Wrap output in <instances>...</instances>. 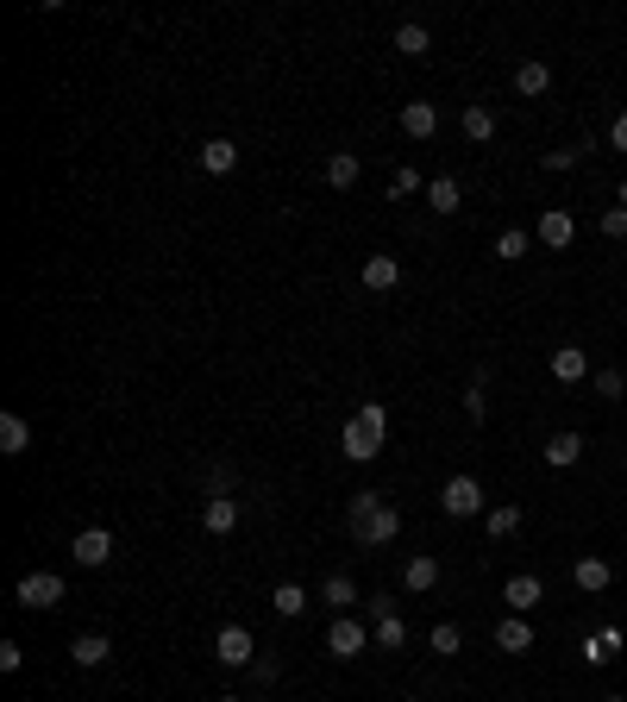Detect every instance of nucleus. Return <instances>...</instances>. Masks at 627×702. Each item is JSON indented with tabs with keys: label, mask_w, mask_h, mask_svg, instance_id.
<instances>
[{
	"label": "nucleus",
	"mask_w": 627,
	"mask_h": 702,
	"mask_svg": "<svg viewBox=\"0 0 627 702\" xmlns=\"http://www.w3.org/2000/svg\"><path fill=\"white\" fill-rule=\"evenodd\" d=\"M383 446H389V408L383 402H358V414L339 427V452L352 464H370Z\"/></svg>",
	"instance_id": "f03ea898"
},
{
	"label": "nucleus",
	"mask_w": 627,
	"mask_h": 702,
	"mask_svg": "<svg viewBox=\"0 0 627 702\" xmlns=\"http://www.w3.org/2000/svg\"><path fill=\"white\" fill-rule=\"evenodd\" d=\"M458 126H464V138H471V145H490V138H496V107L471 101V107L458 113Z\"/></svg>",
	"instance_id": "f3484780"
},
{
	"label": "nucleus",
	"mask_w": 627,
	"mask_h": 702,
	"mask_svg": "<svg viewBox=\"0 0 627 702\" xmlns=\"http://www.w3.org/2000/svg\"><path fill=\"white\" fill-rule=\"evenodd\" d=\"M596 395H602V402H621V395H627V377H621V370H596Z\"/></svg>",
	"instance_id": "c9c22d12"
},
{
	"label": "nucleus",
	"mask_w": 627,
	"mask_h": 702,
	"mask_svg": "<svg viewBox=\"0 0 627 702\" xmlns=\"http://www.w3.org/2000/svg\"><path fill=\"white\" fill-rule=\"evenodd\" d=\"M402 132H408V138H433V132H439V107H433V101H408V107H402Z\"/></svg>",
	"instance_id": "6ab92c4d"
},
{
	"label": "nucleus",
	"mask_w": 627,
	"mask_h": 702,
	"mask_svg": "<svg viewBox=\"0 0 627 702\" xmlns=\"http://www.w3.org/2000/svg\"><path fill=\"white\" fill-rule=\"evenodd\" d=\"M69 558H76L82 571H101L107 558H113V533L107 527H82L76 540H69Z\"/></svg>",
	"instance_id": "423d86ee"
},
{
	"label": "nucleus",
	"mask_w": 627,
	"mask_h": 702,
	"mask_svg": "<svg viewBox=\"0 0 627 702\" xmlns=\"http://www.w3.org/2000/svg\"><path fill=\"white\" fill-rule=\"evenodd\" d=\"M345 533H352L358 546H389L402 533V508L383 496V489H358L352 502H345Z\"/></svg>",
	"instance_id": "f257e3e1"
},
{
	"label": "nucleus",
	"mask_w": 627,
	"mask_h": 702,
	"mask_svg": "<svg viewBox=\"0 0 627 702\" xmlns=\"http://www.w3.org/2000/svg\"><path fill=\"white\" fill-rule=\"evenodd\" d=\"M207 496H232V477L220 471V464H214V471H207Z\"/></svg>",
	"instance_id": "58836bf2"
},
{
	"label": "nucleus",
	"mask_w": 627,
	"mask_h": 702,
	"mask_svg": "<svg viewBox=\"0 0 627 702\" xmlns=\"http://www.w3.org/2000/svg\"><path fill=\"white\" fill-rule=\"evenodd\" d=\"M584 151H590V145H559V151H540V170L565 176V170H577V163H584Z\"/></svg>",
	"instance_id": "72a5a7b5"
},
{
	"label": "nucleus",
	"mask_w": 627,
	"mask_h": 702,
	"mask_svg": "<svg viewBox=\"0 0 627 702\" xmlns=\"http://www.w3.org/2000/svg\"><path fill=\"white\" fill-rule=\"evenodd\" d=\"M396 283H402V264H396L389 251H370V257H364V289L383 295V289H396Z\"/></svg>",
	"instance_id": "ddd939ff"
},
{
	"label": "nucleus",
	"mask_w": 627,
	"mask_h": 702,
	"mask_svg": "<svg viewBox=\"0 0 627 702\" xmlns=\"http://www.w3.org/2000/svg\"><path fill=\"white\" fill-rule=\"evenodd\" d=\"M515 88H521L527 101H533V95H546V88H552V69H546L540 57H533V63H521V69H515Z\"/></svg>",
	"instance_id": "c85d7f7f"
},
{
	"label": "nucleus",
	"mask_w": 627,
	"mask_h": 702,
	"mask_svg": "<svg viewBox=\"0 0 627 702\" xmlns=\"http://www.w3.org/2000/svg\"><path fill=\"white\" fill-rule=\"evenodd\" d=\"M427 201L439 207V214H458V207H464V189H458V176H433V182H427Z\"/></svg>",
	"instance_id": "a878e982"
},
{
	"label": "nucleus",
	"mask_w": 627,
	"mask_h": 702,
	"mask_svg": "<svg viewBox=\"0 0 627 702\" xmlns=\"http://www.w3.org/2000/svg\"><path fill=\"white\" fill-rule=\"evenodd\" d=\"M615 207H627V182H621V189H615Z\"/></svg>",
	"instance_id": "a19ab883"
},
{
	"label": "nucleus",
	"mask_w": 627,
	"mask_h": 702,
	"mask_svg": "<svg viewBox=\"0 0 627 702\" xmlns=\"http://www.w3.org/2000/svg\"><path fill=\"white\" fill-rule=\"evenodd\" d=\"M552 377H559V383H584L590 377V351L584 345H559V351H552Z\"/></svg>",
	"instance_id": "4468645a"
},
{
	"label": "nucleus",
	"mask_w": 627,
	"mask_h": 702,
	"mask_svg": "<svg viewBox=\"0 0 627 702\" xmlns=\"http://www.w3.org/2000/svg\"><path fill=\"white\" fill-rule=\"evenodd\" d=\"M571 583H577V590H584V596H602V590H609V583H615V571H609V558L584 552V558H577V565H571Z\"/></svg>",
	"instance_id": "1a4fd4ad"
},
{
	"label": "nucleus",
	"mask_w": 627,
	"mask_h": 702,
	"mask_svg": "<svg viewBox=\"0 0 627 702\" xmlns=\"http://www.w3.org/2000/svg\"><path fill=\"white\" fill-rule=\"evenodd\" d=\"M421 189V170H414V163H402L396 176H389V201H402V195H414Z\"/></svg>",
	"instance_id": "f704fd0d"
},
{
	"label": "nucleus",
	"mask_w": 627,
	"mask_h": 702,
	"mask_svg": "<svg viewBox=\"0 0 627 702\" xmlns=\"http://www.w3.org/2000/svg\"><path fill=\"white\" fill-rule=\"evenodd\" d=\"M615 652H621V627H602V634L584 640V665H609Z\"/></svg>",
	"instance_id": "bb28decb"
},
{
	"label": "nucleus",
	"mask_w": 627,
	"mask_h": 702,
	"mask_svg": "<svg viewBox=\"0 0 627 702\" xmlns=\"http://www.w3.org/2000/svg\"><path fill=\"white\" fill-rule=\"evenodd\" d=\"M402 583H408L414 596H421V590H433V583H439V558H433V552H414L408 565H402Z\"/></svg>",
	"instance_id": "412c9836"
},
{
	"label": "nucleus",
	"mask_w": 627,
	"mask_h": 702,
	"mask_svg": "<svg viewBox=\"0 0 627 702\" xmlns=\"http://www.w3.org/2000/svg\"><path fill=\"white\" fill-rule=\"evenodd\" d=\"M533 251V232H521V226H508V232H496V257L502 264H521V257Z\"/></svg>",
	"instance_id": "7c9ffc66"
},
{
	"label": "nucleus",
	"mask_w": 627,
	"mask_h": 702,
	"mask_svg": "<svg viewBox=\"0 0 627 702\" xmlns=\"http://www.w3.org/2000/svg\"><path fill=\"white\" fill-rule=\"evenodd\" d=\"M32 446V427H26V414H0V452L7 458H19Z\"/></svg>",
	"instance_id": "5701e85b"
},
{
	"label": "nucleus",
	"mask_w": 627,
	"mask_h": 702,
	"mask_svg": "<svg viewBox=\"0 0 627 702\" xmlns=\"http://www.w3.org/2000/svg\"><path fill=\"white\" fill-rule=\"evenodd\" d=\"M602 702H627V696H602Z\"/></svg>",
	"instance_id": "79ce46f5"
},
{
	"label": "nucleus",
	"mask_w": 627,
	"mask_h": 702,
	"mask_svg": "<svg viewBox=\"0 0 627 702\" xmlns=\"http://www.w3.org/2000/svg\"><path fill=\"white\" fill-rule=\"evenodd\" d=\"M577 239V220L565 214V207H546V214H540V245L546 251H565Z\"/></svg>",
	"instance_id": "9b49d317"
},
{
	"label": "nucleus",
	"mask_w": 627,
	"mask_h": 702,
	"mask_svg": "<svg viewBox=\"0 0 627 702\" xmlns=\"http://www.w3.org/2000/svg\"><path fill=\"white\" fill-rule=\"evenodd\" d=\"M69 659H76L82 671H95V665L113 659V640L107 634H76V640H69Z\"/></svg>",
	"instance_id": "2eb2a0df"
},
{
	"label": "nucleus",
	"mask_w": 627,
	"mask_h": 702,
	"mask_svg": "<svg viewBox=\"0 0 627 702\" xmlns=\"http://www.w3.org/2000/svg\"><path fill=\"white\" fill-rule=\"evenodd\" d=\"M19 608H57L63 602V577L57 571H26L19 577V590H13Z\"/></svg>",
	"instance_id": "20e7f679"
},
{
	"label": "nucleus",
	"mask_w": 627,
	"mask_h": 702,
	"mask_svg": "<svg viewBox=\"0 0 627 702\" xmlns=\"http://www.w3.org/2000/svg\"><path fill=\"white\" fill-rule=\"evenodd\" d=\"M239 496H207V508H201V527L207 533H239Z\"/></svg>",
	"instance_id": "9d476101"
},
{
	"label": "nucleus",
	"mask_w": 627,
	"mask_h": 702,
	"mask_svg": "<svg viewBox=\"0 0 627 702\" xmlns=\"http://www.w3.org/2000/svg\"><path fill=\"white\" fill-rule=\"evenodd\" d=\"M270 608L283 621H295V615H308V590H301V583H276V596H270Z\"/></svg>",
	"instance_id": "cd10ccee"
},
{
	"label": "nucleus",
	"mask_w": 627,
	"mask_h": 702,
	"mask_svg": "<svg viewBox=\"0 0 627 702\" xmlns=\"http://www.w3.org/2000/svg\"><path fill=\"white\" fill-rule=\"evenodd\" d=\"M464 420H471V427H483V420H490V389H483V370L471 377V389H464Z\"/></svg>",
	"instance_id": "473e14b6"
},
{
	"label": "nucleus",
	"mask_w": 627,
	"mask_h": 702,
	"mask_svg": "<svg viewBox=\"0 0 627 702\" xmlns=\"http://www.w3.org/2000/svg\"><path fill=\"white\" fill-rule=\"evenodd\" d=\"M396 51L402 57H427L433 51V32L421 26V19H408V26H396Z\"/></svg>",
	"instance_id": "393cba45"
},
{
	"label": "nucleus",
	"mask_w": 627,
	"mask_h": 702,
	"mask_svg": "<svg viewBox=\"0 0 627 702\" xmlns=\"http://www.w3.org/2000/svg\"><path fill=\"white\" fill-rule=\"evenodd\" d=\"M483 527H490V540H515V533H521V508L515 502H496L490 514H483Z\"/></svg>",
	"instance_id": "b1692460"
},
{
	"label": "nucleus",
	"mask_w": 627,
	"mask_h": 702,
	"mask_svg": "<svg viewBox=\"0 0 627 702\" xmlns=\"http://www.w3.org/2000/svg\"><path fill=\"white\" fill-rule=\"evenodd\" d=\"M214 702H239V696H214Z\"/></svg>",
	"instance_id": "37998d69"
},
{
	"label": "nucleus",
	"mask_w": 627,
	"mask_h": 702,
	"mask_svg": "<svg viewBox=\"0 0 627 702\" xmlns=\"http://www.w3.org/2000/svg\"><path fill=\"white\" fill-rule=\"evenodd\" d=\"M377 646H383V652H402V646H408V621L389 608V596L377 602Z\"/></svg>",
	"instance_id": "dca6fc26"
},
{
	"label": "nucleus",
	"mask_w": 627,
	"mask_h": 702,
	"mask_svg": "<svg viewBox=\"0 0 627 702\" xmlns=\"http://www.w3.org/2000/svg\"><path fill=\"white\" fill-rule=\"evenodd\" d=\"M402 702H421V696H402Z\"/></svg>",
	"instance_id": "c03bdc74"
},
{
	"label": "nucleus",
	"mask_w": 627,
	"mask_h": 702,
	"mask_svg": "<svg viewBox=\"0 0 627 702\" xmlns=\"http://www.w3.org/2000/svg\"><path fill=\"white\" fill-rule=\"evenodd\" d=\"M439 508H446L452 521H471V514H490V496H483L477 477H452L446 489H439Z\"/></svg>",
	"instance_id": "7ed1b4c3"
},
{
	"label": "nucleus",
	"mask_w": 627,
	"mask_h": 702,
	"mask_svg": "<svg viewBox=\"0 0 627 702\" xmlns=\"http://www.w3.org/2000/svg\"><path fill=\"white\" fill-rule=\"evenodd\" d=\"M502 602H508V615H527V608L546 602V583L533 577V571H515V577L502 583Z\"/></svg>",
	"instance_id": "0eeeda50"
},
{
	"label": "nucleus",
	"mask_w": 627,
	"mask_h": 702,
	"mask_svg": "<svg viewBox=\"0 0 627 702\" xmlns=\"http://www.w3.org/2000/svg\"><path fill=\"white\" fill-rule=\"evenodd\" d=\"M364 621H352V615H333V627H327V652H333V659H358V652H364Z\"/></svg>",
	"instance_id": "6e6552de"
},
{
	"label": "nucleus",
	"mask_w": 627,
	"mask_h": 702,
	"mask_svg": "<svg viewBox=\"0 0 627 702\" xmlns=\"http://www.w3.org/2000/svg\"><path fill=\"white\" fill-rule=\"evenodd\" d=\"M602 239H627V207H609V214H602Z\"/></svg>",
	"instance_id": "e433bc0d"
},
{
	"label": "nucleus",
	"mask_w": 627,
	"mask_h": 702,
	"mask_svg": "<svg viewBox=\"0 0 627 702\" xmlns=\"http://www.w3.org/2000/svg\"><path fill=\"white\" fill-rule=\"evenodd\" d=\"M540 458L552 464V471H571V464L584 458V433H552L546 446H540Z\"/></svg>",
	"instance_id": "f8f14e48"
},
{
	"label": "nucleus",
	"mask_w": 627,
	"mask_h": 702,
	"mask_svg": "<svg viewBox=\"0 0 627 702\" xmlns=\"http://www.w3.org/2000/svg\"><path fill=\"white\" fill-rule=\"evenodd\" d=\"M214 659H220V665H232V671H239V665H251V659H258V640H251V627H239V621H226V627H220V634H214Z\"/></svg>",
	"instance_id": "39448f33"
},
{
	"label": "nucleus",
	"mask_w": 627,
	"mask_h": 702,
	"mask_svg": "<svg viewBox=\"0 0 627 702\" xmlns=\"http://www.w3.org/2000/svg\"><path fill=\"white\" fill-rule=\"evenodd\" d=\"M609 145H615V151H627V113H615V126H609Z\"/></svg>",
	"instance_id": "ea45409f"
},
{
	"label": "nucleus",
	"mask_w": 627,
	"mask_h": 702,
	"mask_svg": "<svg viewBox=\"0 0 627 702\" xmlns=\"http://www.w3.org/2000/svg\"><path fill=\"white\" fill-rule=\"evenodd\" d=\"M427 646L439 652V659H452V652H464V627H458V621H433V634H427Z\"/></svg>",
	"instance_id": "2f4dec72"
},
{
	"label": "nucleus",
	"mask_w": 627,
	"mask_h": 702,
	"mask_svg": "<svg viewBox=\"0 0 627 702\" xmlns=\"http://www.w3.org/2000/svg\"><path fill=\"white\" fill-rule=\"evenodd\" d=\"M19 665H26V646H19V640H0V671H19Z\"/></svg>",
	"instance_id": "4c0bfd02"
},
{
	"label": "nucleus",
	"mask_w": 627,
	"mask_h": 702,
	"mask_svg": "<svg viewBox=\"0 0 627 702\" xmlns=\"http://www.w3.org/2000/svg\"><path fill=\"white\" fill-rule=\"evenodd\" d=\"M201 163H207L214 176H232V170H239V145H232V138H207V145H201Z\"/></svg>",
	"instance_id": "4be33fe9"
},
{
	"label": "nucleus",
	"mask_w": 627,
	"mask_h": 702,
	"mask_svg": "<svg viewBox=\"0 0 627 702\" xmlns=\"http://www.w3.org/2000/svg\"><path fill=\"white\" fill-rule=\"evenodd\" d=\"M496 652H533V627H527V615H508V621H496Z\"/></svg>",
	"instance_id": "a211bd4d"
},
{
	"label": "nucleus",
	"mask_w": 627,
	"mask_h": 702,
	"mask_svg": "<svg viewBox=\"0 0 627 702\" xmlns=\"http://www.w3.org/2000/svg\"><path fill=\"white\" fill-rule=\"evenodd\" d=\"M358 176H364V163H358V151H333L327 157V182L345 195V189H358Z\"/></svg>",
	"instance_id": "aec40b11"
},
{
	"label": "nucleus",
	"mask_w": 627,
	"mask_h": 702,
	"mask_svg": "<svg viewBox=\"0 0 627 702\" xmlns=\"http://www.w3.org/2000/svg\"><path fill=\"white\" fill-rule=\"evenodd\" d=\"M320 602H333V615H345V608H352V602H358V583L333 571L327 583H320Z\"/></svg>",
	"instance_id": "c756f323"
}]
</instances>
